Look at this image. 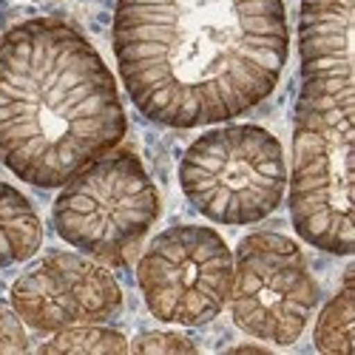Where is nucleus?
<instances>
[{
	"label": "nucleus",
	"instance_id": "obj_1",
	"mask_svg": "<svg viewBox=\"0 0 355 355\" xmlns=\"http://www.w3.org/2000/svg\"><path fill=\"white\" fill-rule=\"evenodd\" d=\"M284 0H116L114 54L134 105L159 125L233 120L287 63Z\"/></svg>",
	"mask_w": 355,
	"mask_h": 355
},
{
	"label": "nucleus",
	"instance_id": "obj_2",
	"mask_svg": "<svg viewBox=\"0 0 355 355\" xmlns=\"http://www.w3.org/2000/svg\"><path fill=\"white\" fill-rule=\"evenodd\" d=\"M116 83L74 26L35 17L0 37V165L60 188L125 137Z\"/></svg>",
	"mask_w": 355,
	"mask_h": 355
},
{
	"label": "nucleus",
	"instance_id": "obj_3",
	"mask_svg": "<svg viewBox=\"0 0 355 355\" xmlns=\"http://www.w3.org/2000/svg\"><path fill=\"white\" fill-rule=\"evenodd\" d=\"M352 142L355 94L302 85L293 128L290 214L304 242L352 253Z\"/></svg>",
	"mask_w": 355,
	"mask_h": 355
},
{
	"label": "nucleus",
	"instance_id": "obj_4",
	"mask_svg": "<svg viewBox=\"0 0 355 355\" xmlns=\"http://www.w3.org/2000/svg\"><path fill=\"white\" fill-rule=\"evenodd\" d=\"M180 182L191 205L222 225H253L284 196L282 142L259 125H225L202 134L182 157Z\"/></svg>",
	"mask_w": 355,
	"mask_h": 355
},
{
	"label": "nucleus",
	"instance_id": "obj_5",
	"mask_svg": "<svg viewBox=\"0 0 355 355\" xmlns=\"http://www.w3.org/2000/svg\"><path fill=\"white\" fill-rule=\"evenodd\" d=\"M157 214L159 196L142 162L131 151H114L66 182L54 202V227L88 256L123 261Z\"/></svg>",
	"mask_w": 355,
	"mask_h": 355
},
{
	"label": "nucleus",
	"instance_id": "obj_6",
	"mask_svg": "<svg viewBox=\"0 0 355 355\" xmlns=\"http://www.w3.org/2000/svg\"><path fill=\"white\" fill-rule=\"evenodd\" d=\"M230 310L236 327L270 344H293L318 304V284L293 239L250 233L236 250Z\"/></svg>",
	"mask_w": 355,
	"mask_h": 355
},
{
	"label": "nucleus",
	"instance_id": "obj_7",
	"mask_svg": "<svg viewBox=\"0 0 355 355\" xmlns=\"http://www.w3.org/2000/svg\"><path fill=\"white\" fill-rule=\"evenodd\" d=\"M137 282L151 315L165 324L199 327L216 318L227 302L233 256L216 230L176 225L148 245Z\"/></svg>",
	"mask_w": 355,
	"mask_h": 355
},
{
	"label": "nucleus",
	"instance_id": "obj_8",
	"mask_svg": "<svg viewBox=\"0 0 355 355\" xmlns=\"http://www.w3.org/2000/svg\"><path fill=\"white\" fill-rule=\"evenodd\" d=\"M123 304V290L103 264L77 253H49L12 287V310L37 333L100 324Z\"/></svg>",
	"mask_w": 355,
	"mask_h": 355
},
{
	"label": "nucleus",
	"instance_id": "obj_9",
	"mask_svg": "<svg viewBox=\"0 0 355 355\" xmlns=\"http://www.w3.org/2000/svg\"><path fill=\"white\" fill-rule=\"evenodd\" d=\"M355 0H302V74L304 85L330 94H355L352 15Z\"/></svg>",
	"mask_w": 355,
	"mask_h": 355
},
{
	"label": "nucleus",
	"instance_id": "obj_10",
	"mask_svg": "<svg viewBox=\"0 0 355 355\" xmlns=\"http://www.w3.org/2000/svg\"><path fill=\"white\" fill-rule=\"evenodd\" d=\"M43 242V225L20 191L0 180V268L26 261Z\"/></svg>",
	"mask_w": 355,
	"mask_h": 355
},
{
	"label": "nucleus",
	"instance_id": "obj_11",
	"mask_svg": "<svg viewBox=\"0 0 355 355\" xmlns=\"http://www.w3.org/2000/svg\"><path fill=\"white\" fill-rule=\"evenodd\" d=\"M315 347L324 352H352V273L344 276L341 290L321 310L315 324Z\"/></svg>",
	"mask_w": 355,
	"mask_h": 355
},
{
	"label": "nucleus",
	"instance_id": "obj_12",
	"mask_svg": "<svg viewBox=\"0 0 355 355\" xmlns=\"http://www.w3.org/2000/svg\"><path fill=\"white\" fill-rule=\"evenodd\" d=\"M128 341L108 327H94V324H74V327L57 330L43 352H125Z\"/></svg>",
	"mask_w": 355,
	"mask_h": 355
},
{
	"label": "nucleus",
	"instance_id": "obj_13",
	"mask_svg": "<svg viewBox=\"0 0 355 355\" xmlns=\"http://www.w3.org/2000/svg\"><path fill=\"white\" fill-rule=\"evenodd\" d=\"M134 352H193L196 347L185 338V336H176V333H142L134 344Z\"/></svg>",
	"mask_w": 355,
	"mask_h": 355
},
{
	"label": "nucleus",
	"instance_id": "obj_14",
	"mask_svg": "<svg viewBox=\"0 0 355 355\" xmlns=\"http://www.w3.org/2000/svg\"><path fill=\"white\" fill-rule=\"evenodd\" d=\"M28 347L17 313L0 304V352H23Z\"/></svg>",
	"mask_w": 355,
	"mask_h": 355
}]
</instances>
